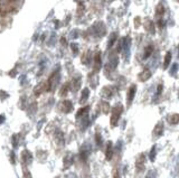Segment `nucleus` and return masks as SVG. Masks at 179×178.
Returning <instances> with one entry per match:
<instances>
[{
	"mask_svg": "<svg viewBox=\"0 0 179 178\" xmlns=\"http://www.w3.org/2000/svg\"><path fill=\"white\" fill-rule=\"evenodd\" d=\"M123 111L122 105H116L113 107L112 110V115H111V127H116L118 126V121L121 117V113Z\"/></svg>",
	"mask_w": 179,
	"mask_h": 178,
	"instance_id": "obj_1",
	"label": "nucleus"
},
{
	"mask_svg": "<svg viewBox=\"0 0 179 178\" xmlns=\"http://www.w3.org/2000/svg\"><path fill=\"white\" fill-rule=\"evenodd\" d=\"M144 154H140L139 156H138V158H137L136 160V167L137 169H138V171H141L143 170V167H144Z\"/></svg>",
	"mask_w": 179,
	"mask_h": 178,
	"instance_id": "obj_2",
	"label": "nucleus"
},
{
	"mask_svg": "<svg viewBox=\"0 0 179 178\" xmlns=\"http://www.w3.org/2000/svg\"><path fill=\"white\" fill-rule=\"evenodd\" d=\"M136 92H137V86L136 85H131V87L129 89V92H128V96H127L128 105H131L132 101H133V99H134Z\"/></svg>",
	"mask_w": 179,
	"mask_h": 178,
	"instance_id": "obj_3",
	"label": "nucleus"
},
{
	"mask_svg": "<svg viewBox=\"0 0 179 178\" xmlns=\"http://www.w3.org/2000/svg\"><path fill=\"white\" fill-rule=\"evenodd\" d=\"M113 157V143L109 141L107 144V150H105V159L107 161H110Z\"/></svg>",
	"mask_w": 179,
	"mask_h": 178,
	"instance_id": "obj_4",
	"label": "nucleus"
},
{
	"mask_svg": "<svg viewBox=\"0 0 179 178\" xmlns=\"http://www.w3.org/2000/svg\"><path fill=\"white\" fill-rule=\"evenodd\" d=\"M162 132H164V123L159 122V123H157V126L155 127V129H153V135H156V137H160V135H162Z\"/></svg>",
	"mask_w": 179,
	"mask_h": 178,
	"instance_id": "obj_5",
	"label": "nucleus"
},
{
	"mask_svg": "<svg viewBox=\"0 0 179 178\" xmlns=\"http://www.w3.org/2000/svg\"><path fill=\"white\" fill-rule=\"evenodd\" d=\"M150 77H151V72L149 71V70H144V71L141 72V73H140V75H139V78H140V81H141V82L148 81Z\"/></svg>",
	"mask_w": 179,
	"mask_h": 178,
	"instance_id": "obj_6",
	"label": "nucleus"
},
{
	"mask_svg": "<svg viewBox=\"0 0 179 178\" xmlns=\"http://www.w3.org/2000/svg\"><path fill=\"white\" fill-rule=\"evenodd\" d=\"M171 52H167V54H166L165 56V61H164V70H167L168 66L170 65V63H171Z\"/></svg>",
	"mask_w": 179,
	"mask_h": 178,
	"instance_id": "obj_7",
	"label": "nucleus"
},
{
	"mask_svg": "<svg viewBox=\"0 0 179 178\" xmlns=\"http://www.w3.org/2000/svg\"><path fill=\"white\" fill-rule=\"evenodd\" d=\"M88 95H90V90L88 89H84L83 92H82V96L79 99V103L81 104H84L86 101H87V99H88Z\"/></svg>",
	"mask_w": 179,
	"mask_h": 178,
	"instance_id": "obj_8",
	"label": "nucleus"
},
{
	"mask_svg": "<svg viewBox=\"0 0 179 178\" xmlns=\"http://www.w3.org/2000/svg\"><path fill=\"white\" fill-rule=\"evenodd\" d=\"M62 107H63V111H64L65 113H68V112L71 111L72 109H73V104H72L71 101L66 100V101H64V102H63Z\"/></svg>",
	"mask_w": 179,
	"mask_h": 178,
	"instance_id": "obj_9",
	"label": "nucleus"
},
{
	"mask_svg": "<svg viewBox=\"0 0 179 178\" xmlns=\"http://www.w3.org/2000/svg\"><path fill=\"white\" fill-rule=\"evenodd\" d=\"M153 52V46L152 45H149V46H147V48L144 50V53H143V58H148V57L151 55V53Z\"/></svg>",
	"mask_w": 179,
	"mask_h": 178,
	"instance_id": "obj_10",
	"label": "nucleus"
},
{
	"mask_svg": "<svg viewBox=\"0 0 179 178\" xmlns=\"http://www.w3.org/2000/svg\"><path fill=\"white\" fill-rule=\"evenodd\" d=\"M169 122H170V124H177L179 122V114L178 113L172 114L171 117H170V119H169Z\"/></svg>",
	"mask_w": 179,
	"mask_h": 178,
	"instance_id": "obj_11",
	"label": "nucleus"
},
{
	"mask_svg": "<svg viewBox=\"0 0 179 178\" xmlns=\"http://www.w3.org/2000/svg\"><path fill=\"white\" fill-rule=\"evenodd\" d=\"M115 40H116V34H114V33H113V34L111 35V37H110V42L107 43V46H109V47H111V46L114 44Z\"/></svg>",
	"mask_w": 179,
	"mask_h": 178,
	"instance_id": "obj_12",
	"label": "nucleus"
},
{
	"mask_svg": "<svg viewBox=\"0 0 179 178\" xmlns=\"http://www.w3.org/2000/svg\"><path fill=\"white\" fill-rule=\"evenodd\" d=\"M101 66V57H100V54H98L96 57H95V67H96V70H99Z\"/></svg>",
	"mask_w": 179,
	"mask_h": 178,
	"instance_id": "obj_13",
	"label": "nucleus"
},
{
	"mask_svg": "<svg viewBox=\"0 0 179 178\" xmlns=\"http://www.w3.org/2000/svg\"><path fill=\"white\" fill-rule=\"evenodd\" d=\"M165 14V8L162 5H158L157 6V15H164Z\"/></svg>",
	"mask_w": 179,
	"mask_h": 178,
	"instance_id": "obj_14",
	"label": "nucleus"
},
{
	"mask_svg": "<svg viewBox=\"0 0 179 178\" xmlns=\"http://www.w3.org/2000/svg\"><path fill=\"white\" fill-rule=\"evenodd\" d=\"M87 111H88V107H82L81 110H79V112H77V114H76V117L79 118V117H81V115H83V114L85 113V112H87Z\"/></svg>",
	"mask_w": 179,
	"mask_h": 178,
	"instance_id": "obj_15",
	"label": "nucleus"
},
{
	"mask_svg": "<svg viewBox=\"0 0 179 178\" xmlns=\"http://www.w3.org/2000/svg\"><path fill=\"white\" fill-rule=\"evenodd\" d=\"M155 157H156V146H153V147L151 148V151H150V160L151 161L155 160Z\"/></svg>",
	"mask_w": 179,
	"mask_h": 178,
	"instance_id": "obj_16",
	"label": "nucleus"
},
{
	"mask_svg": "<svg viewBox=\"0 0 179 178\" xmlns=\"http://www.w3.org/2000/svg\"><path fill=\"white\" fill-rule=\"evenodd\" d=\"M67 89H68V85H67V84L63 86V90H62V93H61L62 96H65V95H66V93H67Z\"/></svg>",
	"mask_w": 179,
	"mask_h": 178,
	"instance_id": "obj_17",
	"label": "nucleus"
},
{
	"mask_svg": "<svg viewBox=\"0 0 179 178\" xmlns=\"http://www.w3.org/2000/svg\"><path fill=\"white\" fill-rule=\"evenodd\" d=\"M95 139H96V142H98V144H101V143H102V140H101V135H99V133H96V135H95Z\"/></svg>",
	"mask_w": 179,
	"mask_h": 178,
	"instance_id": "obj_18",
	"label": "nucleus"
},
{
	"mask_svg": "<svg viewBox=\"0 0 179 178\" xmlns=\"http://www.w3.org/2000/svg\"><path fill=\"white\" fill-rule=\"evenodd\" d=\"M162 89H164V87H162V84H159V85H158V90H157V95H159V94H160V93H161V91H162Z\"/></svg>",
	"mask_w": 179,
	"mask_h": 178,
	"instance_id": "obj_19",
	"label": "nucleus"
},
{
	"mask_svg": "<svg viewBox=\"0 0 179 178\" xmlns=\"http://www.w3.org/2000/svg\"><path fill=\"white\" fill-rule=\"evenodd\" d=\"M164 26H165V22H164V19H159V27L162 28Z\"/></svg>",
	"mask_w": 179,
	"mask_h": 178,
	"instance_id": "obj_20",
	"label": "nucleus"
},
{
	"mask_svg": "<svg viewBox=\"0 0 179 178\" xmlns=\"http://www.w3.org/2000/svg\"><path fill=\"white\" fill-rule=\"evenodd\" d=\"M177 67H178V65H177V64H173V68H172V71H170V73H172V74H173L175 72L177 71Z\"/></svg>",
	"mask_w": 179,
	"mask_h": 178,
	"instance_id": "obj_21",
	"label": "nucleus"
},
{
	"mask_svg": "<svg viewBox=\"0 0 179 178\" xmlns=\"http://www.w3.org/2000/svg\"><path fill=\"white\" fill-rule=\"evenodd\" d=\"M113 178H120V175H119V172L115 170L114 171V175H113Z\"/></svg>",
	"mask_w": 179,
	"mask_h": 178,
	"instance_id": "obj_22",
	"label": "nucleus"
},
{
	"mask_svg": "<svg viewBox=\"0 0 179 178\" xmlns=\"http://www.w3.org/2000/svg\"><path fill=\"white\" fill-rule=\"evenodd\" d=\"M178 1H179V0H178Z\"/></svg>",
	"mask_w": 179,
	"mask_h": 178,
	"instance_id": "obj_23",
	"label": "nucleus"
}]
</instances>
